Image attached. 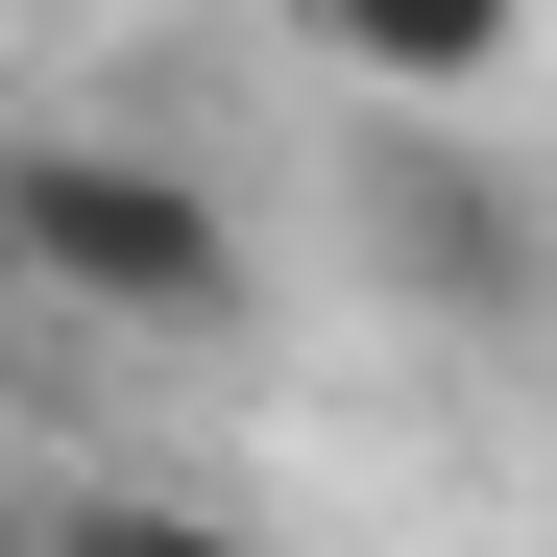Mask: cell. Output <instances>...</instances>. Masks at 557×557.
I'll use <instances>...</instances> for the list:
<instances>
[{
  "instance_id": "cell-1",
  "label": "cell",
  "mask_w": 557,
  "mask_h": 557,
  "mask_svg": "<svg viewBox=\"0 0 557 557\" xmlns=\"http://www.w3.org/2000/svg\"><path fill=\"white\" fill-rule=\"evenodd\" d=\"M0 267L98 339H243V195L170 170V146H98V122L0 170Z\"/></svg>"
},
{
  "instance_id": "cell-2",
  "label": "cell",
  "mask_w": 557,
  "mask_h": 557,
  "mask_svg": "<svg viewBox=\"0 0 557 557\" xmlns=\"http://www.w3.org/2000/svg\"><path fill=\"white\" fill-rule=\"evenodd\" d=\"M363 243H388L412 292H436V315H485V339H509V315L557 292V267H533V219H509V170H436V146H388V195H363Z\"/></svg>"
},
{
  "instance_id": "cell-3",
  "label": "cell",
  "mask_w": 557,
  "mask_h": 557,
  "mask_svg": "<svg viewBox=\"0 0 557 557\" xmlns=\"http://www.w3.org/2000/svg\"><path fill=\"white\" fill-rule=\"evenodd\" d=\"M363 98H509V0H339Z\"/></svg>"
},
{
  "instance_id": "cell-4",
  "label": "cell",
  "mask_w": 557,
  "mask_h": 557,
  "mask_svg": "<svg viewBox=\"0 0 557 557\" xmlns=\"http://www.w3.org/2000/svg\"><path fill=\"white\" fill-rule=\"evenodd\" d=\"M25 557H267V533L195 485H73V509H25Z\"/></svg>"
},
{
  "instance_id": "cell-5",
  "label": "cell",
  "mask_w": 557,
  "mask_h": 557,
  "mask_svg": "<svg viewBox=\"0 0 557 557\" xmlns=\"http://www.w3.org/2000/svg\"><path fill=\"white\" fill-rule=\"evenodd\" d=\"M0 557H25V533H0Z\"/></svg>"
}]
</instances>
